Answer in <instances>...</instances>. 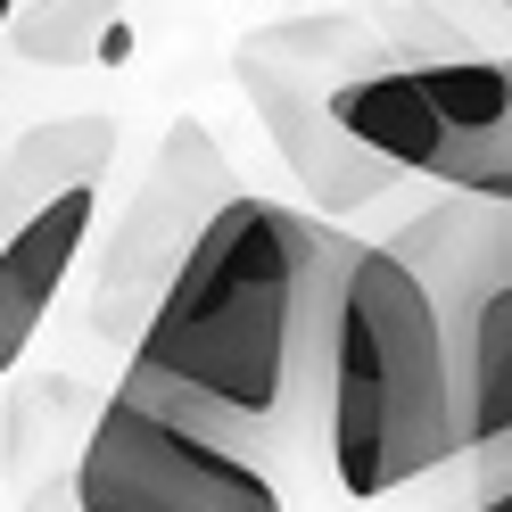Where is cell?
I'll return each mask as SVG.
<instances>
[{"instance_id":"1","label":"cell","mask_w":512,"mask_h":512,"mask_svg":"<svg viewBox=\"0 0 512 512\" xmlns=\"http://www.w3.org/2000/svg\"><path fill=\"white\" fill-rule=\"evenodd\" d=\"M339 265H347V232L232 190L166 273L133 339L124 389L157 397L166 413H190L199 430L232 446H256L273 430L323 438Z\"/></svg>"},{"instance_id":"2","label":"cell","mask_w":512,"mask_h":512,"mask_svg":"<svg viewBox=\"0 0 512 512\" xmlns=\"http://www.w3.org/2000/svg\"><path fill=\"white\" fill-rule=\"evenodd\" d=\"M323 455L347 496H397L471 455L446 314L389 240H347L323 356Z\"/></svg>"},{"instance_id":"3","label":"cell","mask_w":512,"mask_h":512,"mask_svg":"<svg viewBox=\"0 0 512 512\" xmlns=\"http://www.w3.org/2000/svg\"><path fill=\"white\" fill-rule=\"evenodd\" d=\"M372 67H397V42L364 25L356 9H314V17H281V25H256L232 50V83L248 91V108L265 116V133L281 149V166L306 182L314 207L331 215H356L372 207L380 190L397 182L389 157H372L347 124L331 116V91L347 75H372Z\"/></svg>"},{"instance_id":"4","label":"cell","mask_w":512,"mask_h":512,"mask_svg":"<svg viewBox=\"0 0 512 512\" xmlns=\"http://www.w3.org/2000/svg\"><path fill=\"white\" fill-rule=\"evenodd\" d=\"M331 116L397 174H430L512 207V58H430L372 67L331 91Z\"/></svg>"},{"instance_id":"5","label":"cell","mask_w":512,"mask_h":512,"mask_svg":"<svg viewBox=\"0 0 512 512\" xmlns=\"http://www.w3.org/2000/svg\"><path fill=\"white\" fill-rule=\"evenodd\" d=\"M75 512H290V504L248 446L116 380L75 463Z\"/></svg>"},{"instance_id":"6","label":"cell","mask_w":512,"mask_h":512,"mask_svg":"<svg viewBox=\"0 0 512 512\" xmlns=\"http://www.w3.org/2000/svg\"><path fill=\"white\" fill-rule=\"evenodd\" d=\"M389 248L405 256L413 273H422V290L438 298L446 339H463V323L479 314V298H496L504 281H512V207H504V199H471V190H455V199L422 207Z\"/></svg>"},{"instance_id":"7","label":"cell","mask_w":512,"mask_h":512,"mask_svg":"<svg viewBox=\"0 0 512 512\" xmlns=\"http://www.w3.org/2000/svg\"><path fill=\"white\" fill-rule=\"evenodd\" d=\"M91 223H100V190H58V199L25 207L9 223V240H0V380L34 356L50 306L67 290L83 240H91Z\"/></svg>"},{"instance_id":"8","label":"cell","mask_w":512,"mask_h":512,"mask_svg":"<svg viewBox=\"0 0 512 512\" xmlns=\"http://www.w3.org/2000/svg\"><path fill=\"white\" fill-rule=\"evenodd\" d=\"M182 199H232V174H223V149L207 141V124H174L166 149H157V174H149V199L133 207V223H124V273H141L149 256H174L207 232L199 215H174Z\"/></svg>"},{"instance_id":"9","label":"cell","mask_w":512,"mask_h":512,"mask_svg":"<svg viewBox=\"0 0 512 512\" xmlns=\"http://www.w3.org/2000/svg\"><path fill=\"white\" fill-rule=\"evenodd\" d=\"M116 166V116L83 108V116H50V124H25L0 157V182H9V207H42L58 190H100V174Z\"/></svg>"},{"instance_id":"10","label":"cell","mask_w":512,"mask_h":512,"mask_svg":"<svg viewBox=\"0 0 512 512\" xmlns=\"http://www.w3.org/2000/svg\"><path fill=\"white\" fill-rule=\"evenodd\" d=\"M455 372H463V438L479 446L512 438V281L496 298H479V314L455 339Z\"/></svg>"},{"instance_id":"11","label":"cell","mask_w":512,"mask_h":512,"mask_svg":"<svg viewBox=\"0 0 512 512\" xmlns=\"http://www.w3.org/2000/svg\"><path fill=\"white\" fill-rule=\"evenodd\" d=\"M133 34H124L116 0H42L34 17L17 25V50L34 58V67H83V58H108V67H124V50Z\"/></svg>"},{"instance_id":"12","label":"cell","mask_w":512,"mask_h":512,"mask_svg":"<svg viewBox=\"0 0 512 512\" xmlns=\"http://www.w3.org/2000/svg\"><path fill=\"white\" fill-rule=\"evenodd\" d=\"M471 463H479V504L471 512H512V438L504 446H479Z\"/></svg>"},{"instance_id":"13","label":"cell","mask_w":512,"mask_h":512,"mask_svg":"<svg viewBox=\"0 0 512 512\" xmlns=\"http://www.w3.org/2000/svg\"><path fill=\"white\" fill-rule=\"evenodd\" d=\"M9 223H17V207H9V182H0V240H9Z\"/></svg>"},{"instance_id":"14","label":"cell","mask_w":512,"mask_h":512,"mask_svg":"<svg viewBox=\"0 0 512 512\" xmlns=\"http://www.w3.org/2000/svg\"><path fill=\"white\" fill-rule=\"evenodd\" d=\"M339 9H397V0H339Z\"/></svg>"},{"instance_id":"15","label":"cell","mask_w":512,"mask_h":512,"mask_svg":"<svg viewBox=\"0 0 512 512\" xmlns=\"http://www.w3.org/2000/svg\"><path fill=\"white\" fill-rule=\"evenodd\" d=\"M9 9H17V0H0V25H9Z\"/></svg>"},{"instance_id":"16","label":"cell","mask_w":512,"mask_h":512,"mask_svg":"<svg viewBox=\"0 0 512 512\" xmlns=\"http://www.w3.org/2000/svg\"><path fill=\"white\" fill-rule=\"evenodd\" d=\"M504 9H512V0H504Z\"/></svg>"}]
</instances>
